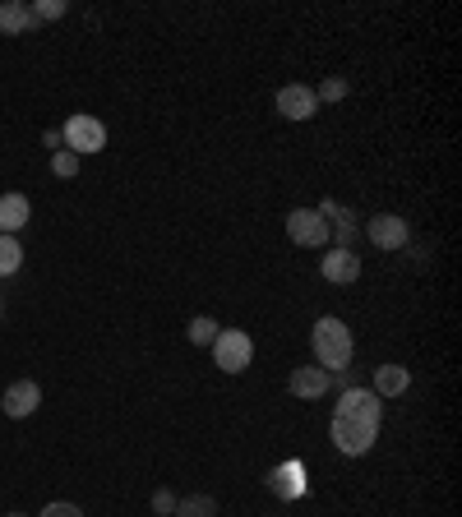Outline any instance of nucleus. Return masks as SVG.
<instances>
[{
	"instance_id": "19",
	"label": "nucleus",
	"mask_w": 462,
	"mask_h": 517,
	"mask_svg": "<svg viewBox=\"0 0 462 517\" xmlns=\"http://www.w3.org/2000/svg\"><path fill=\"white\" fill-rule=\"evenodd\" d=\"M33 14L42 19V24H47V19H61V14H65V0H37Z\"/></svg>"
},
{
	"instance_id": "22",
	"label": "nucleus",
	"mask_w": 462,
	"mask_h": 517,
	"mask_svg": "<svg viewBox=\"0 0 462 517\" xmlns=\"http://www.w3.org/2000/svg\"><path fill=\"white\" fill-rule=\"evenodd\" d=\"M153 508H158V517H171V513H176V494L158 490V494H153Z\"/></svg>"
},
{
	"instance_id": "21",
	"label": "nucleus",
	"mask_w": 462,
	"mask_h": 517,
	"mask_svg": "<svg viewBox=\"0 0 462 517\" xmlns=\"http://www.w3.org/2000/svg\"><path fill=\"white\" fill-rule=\"evenodd\" d=\"M37 517H84V508H79V504H61V499H56V504H47Z\"/></svg>"
},
{
	"instance_id": "2",
	"label": "nucleus",
	"mask_w": 462,
	"mask_h": 517,
	"mask_svg": "<svg viewBox=\"0 0 462 517\" xmlns=\"http://www.w3.org/2000/svg\"><path fill=\"white\" fill-rule=\"evenodd\" d=\"M310 347H315L319 370L342 374L347 365H352V328L342 324V319H333V314H324V319L310 328Z\"/></svg>"
},
{
	"instance_id": "15",
	"label": "nucleus",
	"mask_w": 462,
	"mask_h": 517,
	"mask_svg": "<svg viewBox=\"0 0 462 517\" xmlns=\"http://www.w3.org/2000/svg\"><path fill=\"white\" fill-rule=\"evenodd\" d=\"M24 268V245L19 236H0V277H14Z\"/></svg>"
},
{
	"instance_id": "16",
	"label": "nucleus",
	"mask_w": 462,
	"mask_h": 517,
	"mask_svg": "<svg viewBox=\"0 0 462 517\" xmlns=\"http://www.w3.org/2000/svg\"><path fill=\"white\" fill-rule=\"evenodd\" d=\"M185 333H190V342H195V347H213V342H218V319H208V314H199V319H190V328H185Z\"/></svg>"
},
{
	"instance_id": "18",
	"label": "nucleus",
	"mask_w": 462,
	"mask_h": 517,
	"mask_svg": "<svg viewBox=\"0 0 462 517\" xmlns=\"http://www.w3.org/2000/svg\"><path fill=\"white\" fill-rule=\"evenodd\" d=\"M51 171H56L61 181H70V176H79V157H74L70 148H56V157H51Z\"/></svg>"
},
{
	"instance_id": "6",
	"label": "nucleus",
	"mask_w": 462,
	"mask_h": 517,
	"mask_svg": "<svg viewBox=\"0 0 462 517\" xmlns=\"http://www.w3.org/2000/svg\"><path fill=\"white\" fill-rule=\"evenodd\" d=\"M365 236H370L375 250H402L407 245V222L398 213H375L365 222Z\"/></svg>"
},
{
	"instance_id": "17",
	"label": "nucleus",
	"mask_w": 462,
	"mask_h": 517,
	"mask_svg": "<svg viewBox=\"0 0 462 517\" xmlns=\"http://www.w3.org/2000/svg\"><path fill=\"white\" fill-rule=\"evenodd\" d=\"M176 517H218V504L208 494H190V499H176Z\"/></svg>"
},
{
	"instance_id": "1",
	"label": "nucleus",
	"mask_w": 462,
	"mask_h": 517,
	"mask_svg": "<svg viewBox=\"0 0 462 517\" xmlns=\"http://www.w3.org/2000/svg\"><path fill=\"white\" fill-rule=\"evenodd\" d=\"M379 416H384V397H375V388H342L329 425L333 448L342 457H365L379 439Z\"/></svg>"
},
{
	"instance_id": "3",
	"label": "nucleus",
	"mask_w": 462,
	"mask_h": 517,
	"mask_svg": "<svg viewBox=\"0 0 462 517\" xmlns=\"http://www.w3.org/2000/svg\"><path fill=\"white\" fill-rule=\"evenodd\" d=\"M213 361H218L222 374H245L250 361H255V342L245 328H222L218 342H213Z\"/></svg>"
},
{
	"instance_id": "20",
	"label": "nucleus",
	"mask_w": 462,
	"mask_h": 517,
	"mask_svg": "<svg viewBox=\"0 0 462 517\" xmlns=\"http://www.w3.org/2000/svg\"><path fill=\"white\" fill-rule=\"evenodd\" d=\"M315 97H324V102H342V97H347V79H324V88H319Z\"/></svg>"
},
{
	"instance_id": "24",
	"label": "nucleus",
	"mask_w": 462,
	"mask_h": 517,
	"mask_svg": "<svg viewBox=\"0 0 462 517\" xmlns=\"http://www.w3.org/2000/svg\"><path fill=\"white\" fill-rule=\"evenodd\" d=\"M0 319H5V301H0Z\"/></svg>"
},
{
	"instance_id": "5",
	"label": "nucleus",
	"mask_w": 462,
	"mask_h": 517,
	"mask_svg": "<svg viewBox=\"0 0 462 517\" xmlns=\"http://www.w3.org/2000/svg\"><path fill=\"white\" fill-rule=\"evenodd\" d=\"M287 236H292L301 250H319V245L333 241L329 222H324L315 208H292V213H287Z\"/></svg>"
},
{
	"instance_id": "7",
	"label": "nucleus",
	"mask_w": 462,
	"mask_h": 517,
	"mask_svg": "<svg viewBox=\"0 0 462 517\" xmlns=\"http://www.w3.org/2000/svg\"><path fill=\"white\" fill-rule=\"evenodd\" d=\"M315 111H319L315 88H305V84L278 88V116H287V121H310Z\"/></svg>"
},
{
	"instance_id": "8",
	"label": "nucleus",
	"mask_w": 462,
	"mask_h": 517,
	"mask_svg": "<svg viewBox=\"0 0 462 517\" xmlns=\"http://www.w3.org/2000/svg\"><path fill=\"white\" fill-rule=\"evenodd\" d=\"M319 273H324V282H338V287H347V282H356V277H361V259H356V250H342V245H333V250H324V259H319Z\"/></svg>"
},
{
	"instance_id": "4",
	"label": "nucleus",
	"mask_w": 462,
	"mask_h": 517,
	"mask_svg": "<svg viewBox=\"0 0 462 517\" xmlns=\"http://www.w3.org/2000/svg\"><path fill=\"white\" fill-rule=\"evenodd\" d=\"M65 148H70L74 157H84V153H102L107 148V125L98 121V116H70L65 121Z\"/></svg>"
},
{
	"instance_id": "10",
	"label": "nucleus",
	"mask_w": 462,
	"mask_h": 517,
	"mask_svg": "<svg viewBox=\"0 0 462 517\" xmlns=\"http://www.w3.org/2000/svg\"><path fill=\"white\" fill-rule=\"evenodd\" d=\"M287 388H292V397H305V402H315V397H324V393L333 388V374H329V370H319V365H301V370H292Z\"/></svg>"
},
{
	"instance_id": "23",
	"label": "nucleus",
	"mask_w": 462,
	"mask_h": 517,
	"mask_svg": "<svg viewBox=\"0 0 462 517\" xmlns=\"http://www.w3.org/2000/svg\"><path fill=\"white\" fill-rule=\"evenodd\" d=\"M5 517H28V513H5Z\"/></svg>"
},
{
	"instance_id": "13",
	"label": "nucleus",
	"mask_w": 462,
	"mask_h": 517,
	"mask_svg": "<svg viewBox=\"0 0 462 517\" xmlns=\"http://www.w3.org/2000/svg\"><path fill=\"white\" fill-rule=\"evenodd\" d=\"M412 388V370L407 365H379L375 370V397H402Z\"/></svg>"
},
{
	"instance_id": "11",
	"label": "nucleus",
	"mask_w": 462,
	"mask_h": 517,
	"mask_svg": "<svg viewBox=\"0 0 462 517\" xmlns=\"http://www.w3.org/2000/svg\"><path fill=\"white\" fill-rule=\"evenodd\" d=\"M33 222V204L28 194H0V236H14Z\"/></svg>"
},
{
	"instance_id": "9",
	"label": "nucleus",
	"mask_w": 462,
	"mask_h": 517,
	"mask_svg": "<svg viewBox=\"0 0 462 517\" xmlns=\"http://www.w3.org/2000/svg\"><path fill=\"white\" fill-rule=\"evenodd\" d=\"M0 407H5V416H14V421H28V416L42 407V388H37L33 379H19V384L5 388Z\"/></svg>"
},
{
	"instance_id": "14",
	"label": "nucleus",
	"mask_w": 462,
	"mask_h": 517,
	"mask_svg": "<svg viewBox=\"0 0 462 517\" xmlns=\"http://www.w3.org/2000/svg\"><path fill=\"white\" fill-rule=\"evenodd\" d=\"M268 481H273V494H282V499H301V467H273V476H268Z\"/></svg>"
},
{
	"instance_id": "12",
	"label": "nucleus",
	"mask_w": 462,
	"mask_h": 517,
	"mask_svg": "<svg viewBox=\"0 0 462 517\" xmlns=\"http://www.w3.org/2000/svg\"><path fill=\"white\" fill-rule=\"evenodd\" d=\"M42 24L33 14V5H24V0H5L0 5V33H33V28Z\"/></svg>"
}]
</instances>
